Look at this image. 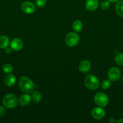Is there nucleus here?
<instances>
[{"mask_svg":"<svg viewBox=\"0 0 123 123\" xmlns=\"http://www.w3.org/2000/svg\"><path fill=\"white\" fill-rule=\"evenodd\" d=\"M18 84H19V88L25 93L32 92L36 87L33 82L27 76L20 77L19 79Z\"/></svg>","mask_w":123,"mask_h":123,"instance_id":"obj_1","label":"nucleus"},{"mask_svg":"<svg viewBox=\"0 0 123 123\" xmlns=\"http://www.w3.org/2000/svg\"><path fill=\"white\" fill-rule=\"evenodd\" d=\"M2 103L6 108L13 109L18 106V98L13 94H7L2 98Z\"/></svg>","mask_w":123,"mask_h":123,"instance_id":"obj_2","label":"nucleus"},{"mask_svg":"<svg viewBox=\"0 0 123 123\" xmlns=\"http://www.w3.org/2000/svg\"><path fill=\"white\" fill-rule=\"evenodd\" d=\"M84 85L89 90H95L100 86V80L95 76L89 74L84 79Z\"/></svg>","mask_w":123,"mask_h":123,"instance_id":"obj_3","label":"nucleus"},{"mask_svg":"<svg viewBox=\"0 0 123 123\" xmlns=\"http://www.w3.org/2000/svg\"><path fill=\"white\" fill-rule=\"evenodd\" d=\"M94 100L96 105L100 107L106 106L109 102L108 96L106 94L101 92H97L94 96Z\"/></svg>","mask_w":123,"mask_h":123,"instance_id":"obj_4","label":"nucleus"},{"mask_svg":"<svg viewBox=\"0 0 123 123\" xmlns=\"http://www.w3.org/2000/svg\"><path fill=\"white\" fill-rule=\"evenodd\" d=\"M80 37L78 34L71 32L68 34L65 37V43L69 47H74L78 43Z\"/></svg>","mask_w":123,"mask_h":123,"instance_id":"obj_5","label":"nucleus"},{"mask_svg":"<svg viewBox=\"0 0 123 123\" xmlns=\"http://www.w3.org/2000/svg\"><path fill=\"white\" fill-rule=\"evenodd\" d=\"M107 76L110 81H118L121 77V72L117 67H113L110 68L108 71Z\"/></svg>","mask_w":123,"mask_h":123,"instance_id":"obj_6","label":"nucleus"},{"mask_svg":"<svg viewBox=\"0 0 123 123\" xmlns=\"http://www.w3.org/2000/svg\"><path fill=\"white\" fill-rule=\"evenodd\" d=\"M21 10L26 14H32L36 10V7L33 2L25 1L21 4Z\"/></svg>","mask_w":123,"mask_h":123,"instance_id":"obj_7","label":"nucleus"},{"mask_svg":"<svg viewBox=\"0 0 123 123\" xmlns=\"http://www.w3.org/2000/svg\"><path fill=\"white\" fill-rule=\"evenodd\" d=\"M91 115L94 119L100 120L104 117L106 115V111L104 109H102V107H96L92 110Z\"/></svg>","mask_w":123,"mask_h":123,"instance_id":"obj_8","label":"nucleus"},{"mask_svg":"<svg viewBox=\"0 0 123 123\" xmlns=\"http://www.w3.org/2000/svg\"><path fill=\"white\" fill-rule=\"evenodd\" d=\"M10 45L12 50L14 51H19L22 49L24 46V42L20 38H14L11 41Z\"/></svg>","mask_w":123,"mask_h":123,"instance_id":"obj_9","label":"nucleus"},{"mask_svg":"<svg viewBox=\"0 0 123 123\" xmlns=\"http://www.w3.org/2000/svg\"><path fill=\"white\" fill-rule=\"evenodd\" d=\"M98 5V0H87L85 3V7L88 11L92 12L97 9Z\"/></svg>","mask_w":123,"mask_h":123,"instance_id":"obj_10","label":"nucleus"},{"mask_svg":"<svg viewBox=\"0 0 123 123\" xmlns=\"http://www.w3.org/2000/svg\"><path fill=\"white\" fill-rule=\"evenodd\" d=\"M31 100V98L30 95L27 94H22L18 98V104L22 106H26L30 104Z\"/></svg>","mask_w":123,"mask_h":123,"instance_id":"obj_11","label":"nucleus"},{"mask_svg":"<svg viewBox=\"0 0 123 123\" xmlns=\"http://www.w3.org/2000/svg\"><path fill=\"white\" fill-rule=\"evenodd\" d=\"M91 68V64L88 60H83L81 61L78 66L79 70L82 73H87Z\"/></svg>","mask_w":123,"mask_h":123,"instance_id":"obj_12","label":"nucleus"},{"mask_svg":"<svg viewBox=\"0 0 123 123\" xmlns=\"http://www.w3.org/2000/svg\"><path fill=\"white\" fill-rule=\"evenodd\" d=\"M16 82V77L12 74H9L6 75L4 79V83L7 86L10 87L13 86Z\"/></svg>","mask_w":123,"mask_h":123,"instance_id":"obj_13","label":"nucleus"},{"mask_svg":"<svg viewBox=\"0 0 123 123\" xmlns=\"http://www.w3.org/2000/svg\"><path fill=\"white\" fill-rule=\"evenodd\" d=\"M10 43V40L7 36H0V48L5 49L8 46Z\"/></svg>","mask_w":123,"mask_h":123,"instance_id":"obj_14","label":"nucleus"},{"mask_svg":"<svg viewBox=\"0 0 123 123\" xmlns=\"http://www.w3.org/2000/svg\"><path fill=\"white\" fill-rule=\"evenodd\" d=\"M31 100L33 101L34 103H38L42 100V94L41 92L38 91H34L33 92L31 96Z\"/></svg>","mask_w":123,"mask_h":123,"instance_id":"obj_15","label":"nucleus"},{"mask_svg":"<svg viewBox=\"0 0 123 123\" xmlns=\"http://www.w3.org/2000/svg\"><path fill=\"white\" fill-rule=\"evenodd\" d=\"M115 10L119 16L123 18V0L118 1L115 6Z\"/></svg>","mask_w":123,"mask_h":123,"instance_id":"obj_16","label":"nucleus"},{"mask_svg":"<svg viewBox=\"0 0 123 123\" xmlns=\"http://www.w3.org/2000/svg\"><path fill=\"white\" fill-rule=\"evenodd\" d=\"M72 28L75 32H80L83 29V24L80 20H75L72 24Z\"/></svg>","mask_w":123,"mask_h":123,"instance_id":"obj_17","label":"nucleus"},{"mask_svg":"<svg viewBox=\"0 0 123 123\" xmlns=\"http://www.w3.org/2000/svg\"><path fill=\"white\" fill-rule=\"evenodd\" d=\"M116 63L121 66H123V53H119L115 56V58Z\"/></svg>","mask_w":123,"mask_h":123,"instance_id":"obj_18","label":"nucleus"},{"mask_svg":"<svg viewBox=\"0 0 123 123\" xmlns=\"http://www.w3.org/2000/svg\"><path fill=\"white\" fill-rule=\"evenodd\" d=\"M2 70L5 73H10L13 71V67L10 64L6 63L2 66Z\"/></svg>","mask_w":123,"mask_h":123,"instance_id":"obj_19","label":"nucleus"},{"mask_svg":"<svg viewBox=\"0 0 123 123\" xmlns=\"http://www.w3.org/2000/svg\"><path fill=\"white\" fill-rule=\"evenodd\" d=\"M101 88H102L103 90H107V89L109 88L111 86V82L110 80L109 79V80H102V82H101Z\"/></svg>","mask_w":123,"mask_h":123,"instance_id":"obj_20","label":"nucleus"},{"mask_svg":"<svg viewBox=\"0 0 123 123\" xmlns=\"http://www.w3.org/2000/svg\"><path fill=\"white\" fill-rule=\"evenodd\" d=\"M110 1H103L101 3V8H102V10H106L108 9L110 7Z\"/></svg>","mask_w":123,"mask_h":123,"instance_id":"obj_21","label":"nucleus"},{"mask_svg":"<svg viewBox=\"0 0 123 123\" xmlns=\"http://www.w3.org/2000/svg\"><path fill=\"white\" fill-rule=\"evenodd\" d=\"M47 3V0H36V4L39 8L44 7Z\"/></svg>","mask_w":123,"mask_h":123,"instance_id":"obj_22","label":"nucleus"},{"mask_svg":"<svg viewBox=\"0 0 123 123\" xmlns=\"http://www.w3.org/2000/svg\"><path fill=\"white\" fill-rule=\"evenodd\" d=\"M6 114V109L4 106H0V118L4 116Z\"/></svg>","mask_w":123,"mask_h":123,"instance_id":"obj_23","label":"nucleus"},{"mask_svg":"<svg viewBox=\"0 0 123 123\" xmlns=\"http://www.w3.org/2000/svg\"><path fill=\"white\" fill-rule=\"evenodd\" d=\"M12 48H8V46H7L6 48H5V52H6V54H10V53L12 52Z\"/></svg>","mask_w":123,"mask_h":123,"instance_id":"obj_24","label":"nucleus"},{"mask_svg":"<svg viewBox=\"0 0 123 123\" xmlns=\"http://www.w3.org/2000/svg\"><path fill=\"white\" fill-rule=\"evenodd\" d=\"M109 122L110 123H114L116 122V121L115 119L111 118V119H110L109 120Z\"/></svg>","mask_w":123,"mask_h":123,"instance_id":"obj_25","label":"nucleus"},{"mask_svg":"<svg viewBox=\"0 0 123 123\" xmlns=\"http://www.w3.org/2000/svg\"><path fill=\"white\" fill-rule=\"evenodd\" d=\"M108 1H110V2H118L119 0H108Z\"/></svg>","mask_w":123,"mask_h":123,"instance_id":"obj_26","label":"nucleus"},{"mask_svg":"<svg viewBox=\"0 0 123 123\" xmlns=\"http://www.w3.org/2000/svg\"><path fill=\"white\" fill-rule=\"evenodd\" d=\"M118 123H123V119H120V120H119L118 121H116Z\"/></svg>","mask_w":123,"mask_h":123,"instance_id":"obj_27","label":"nucleus"},{"mask_svg":"<svg viewBox=\"0 0 123 123\" xmlns=\"http://www.w3.org/2000/svg\"><path fill=\"white\" fill-rule=\"evenodd\" d=\"M122 81H123V78H122Z\"/></svg>","mask_w":123,"mask_h":123,"instance_id":"obj_28","label":"nucleus"},{"mask_svg":"<svg viewBox=\"0 0 123 123\" xmlns=\"http://www.w3.org/2000/svg\"></svg>","mask_w":123,"mask_h":123,"instance_id":"obj_29","label":"nucleus"}]
</instances>
